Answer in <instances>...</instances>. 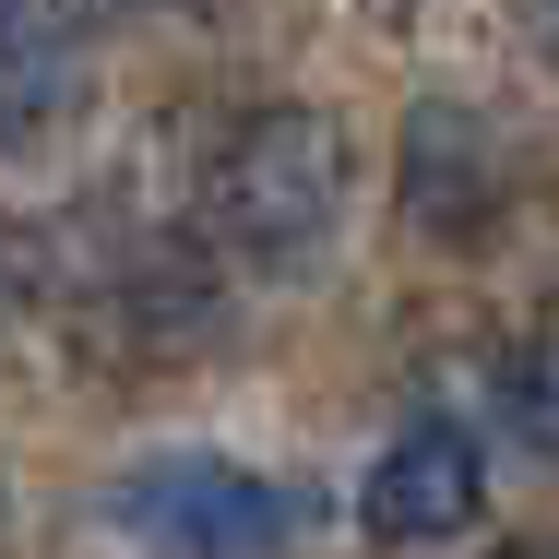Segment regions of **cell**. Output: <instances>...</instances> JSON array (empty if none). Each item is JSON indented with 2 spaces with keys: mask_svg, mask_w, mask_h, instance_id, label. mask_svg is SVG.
<instances>
[{
  "mask_svg": "<svg viewBox=\"0 0 559 559\" xmlns=\"http://www.w3.org/2000/svg\"><path fill=\"white\" fill-rule=\"evenodd\" d=\"M524 36H536V60L559 72V0H524Z\"/></svg>",
  "mask_w": 559,
  "mask_h": 559,
  "instance_id": "7",
  "label": "cell"
},
{
  "mask_svg": "<svg viewBox=\"0 0 559 559\" xmlns=\"http://www.w3.org/2000/svg\"><path fill=\"white\" fill-rule=\"evenodd\" d=\"M357 191V155L322 108H250L203 167V238L238 274H322Z\"/></svg>",
  "mask_w": 559,
  "mask_h": 559,
  "instance_id": "1",
  "label": "cell"
},
{
  "mask_svg": "<svg viewBox=\"0 0 559 559\" xmlns=\"http://www.w3.org/2000/svg\"><path fill=\"white\" fill-rule=\"evenodd\" d=\"M12 310H24V250L0 238V334H12Z\"/></svg>",
  "mask_w": 559,
  "mask_h": 559,
  "instance_id": "8",
  "label": "cell"
},
{
  "mask_svg": "<svg viewBox=\"0 0 559 559\" xmlns=\"http://www.w3.org/2000/svg\"><path fill=\"white\" fill-rule=\"evenodd\" d=\"M108 536L131 559H286L298 548V488H274L238 452H155L108 476Z\"/></svg>",
  "mask_w": 559,
  "mask_h": 559,
  "instance_id": "2",
  "label": "cell"
},
{
  "mask_svg": "<svg viewBox=\"0 0 559 559\" xmlns=\"http://www.w3.org/2000/svg\"><path fill=\"white\" fill-rule=\"evenodd\" d=\"M381 12H417V0H381Z\"/></svg>",
  "mask_w": 559,
  "mask_h": 559,
  "instance_id": "11",
  "label": "cell"
},
{
  "mask_svg": "<svg viewBox=\"0 0 559 559\" xmlns=\"http://www.w3.org/2000/svg\"><path fill=\"white\" fill-rule=\"evenodd\" d=\"M500 559H559V536H524V548H500Z\"/></svg>",
  "mask_w": 559,
  "mask_h": 559,
  "instance_id": "10",
  "label": "cell"
},
{
  "mask_svg": "<svg viewBox=\"0 0 559 559\" xmlns=\"http://www.w3.org/2000/svg\"><path fill=\"white\" fill-rule=\"evenodd\" d=\"M500 417H512V441L536 452V464H559V334L500 357Z\"/></svg>",
  "mask_w": 559,
  "mask_h": 559,
  "instance_id": "6",
  "label": "cell"
},
{
  "mask_svg": "<svg viewBox=\"0 0 559 559\" xmlns=\"http://www.w3.org/2000/svg\"><path fill=\"white\" fill-rule=\"evenodd\" d=\"M405 155H417V179H405V203L429 226H464L476 203H500V143L476 131L464 108H417V131H405Z\"/></svg>",
  "mask_w": 559,
  "mask_h": 559,
  "instance_id": "5",
  "label": "cell"
},
{
  "mask_svg": "<svg viewBox=\"0 0 559 559\" xmlns=\"http://www.w3.org/2000/svg\"><path fill=\"white\" fill-rule=\"evenodd\" d=\"M476 512H488V452H476V429H452V417L393 429V452L369 464V500H357V524L381 548H441Z\"/></svg>",
  "mask_w": 559,
  "mask_h": 559,
  "instance_id": "3",
  "label": "cell"
},
{
  "mask_svg": "<svg viewBox=\"0 0 559 559\" xmlns=\"http://www.w3.org/2000/svg\"><path fill=\"white\" fill-rule=\"evenodd\" d=\"M84 12H119V24H143V12H203V0H84Z\"/></svg>",
  "mask_w": 559,
  "mask_h": 559,
  "instance_id": "9",
  "label": "cell"
},
{
  "mask_svg": "<svg viewBox=\"0 0 559 559\" xmlns=\"http://www.w3.org/2000/svg\"><path fill=\"white\" fill-rule=\"evenodd\" d=\"M72 12L60 0H0V143H24V131H48V119L72 108Z\"/></svg>",
  "mask_w": 559,
  "mask_h": 559,
  "instance_id": "4",
  "label": "cell"
}]
</instances>
